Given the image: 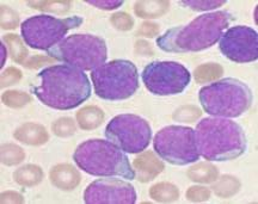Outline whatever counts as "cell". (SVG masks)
Returning <instances> with one entry per match:
<instances>
[{"mask_svg": "<svg viewBox=\"0 0 258 204\" xmlns=\"http://www.w3.org/2000/svg\"><path fill=\"white\" fill-rule=\"evenodd\" d=\"M224 74V68L219 63L200 64L195 70V80L199 84H207L217 80Z\"/></svg>", "mask_w": 258, "mask_h": 204, "instance_id": "24", "label": "cell"}, {"mask_svg": "<svg viewBox=\"0 0 258 204\" xmlns=\"http://www.w3.org/2000/svg\"><path fill=\"white\" fill-rule=\"evenodd\" d=\"M220 51L233 62L246 63L258 59V35L252 28L237 25L222 34Z\"/></svg>", "mask_w": 258, "mask_h": 204, "instance_id": "12", "label": "cell"}, {"mask_svg": "<svg viewBox=\"0 0 258 204\" xmlns=\"http://www.w3.org/2000/svg\"><path fill=\"white\" fill-rule=\"evenodd\" d=\"M83 24V18L74 16L70 18H56L51 16H34L22 23V37L32 49L49 50L63 40L71 29Z\"/></svg>", "mask_w": 258, "mask_h": 204, "instance_id": "8", "label": "cell"}, {"mask_svg": "<svg viewBox=\"0 0 258 204\" xmlns=\"http://www.w3.org/2000/svg\"><path fill=\"white\" fill-rule=\"evenodd\" d=\"M88 4L96 6V8L106 10V11H110V10H115L123 4L122 0H88Z\"/></svg>", "mask_w": 258, "mask_h": 204, "instance_id": "35", "label": "cell"}, {"mask_svg": "<svg viewBox=\"0 0 258 204\" xmlns=\"http://www.w3.org/2000/svg\"><path fill=\"white\" fill-rule=\"evenodd\" d=\"M95 93L105 100L128 99L139 89L138 68L128 60H112L92 71Z\"/></svg>", "mask_w": 258, "mask_h": 204, "instance_id": "6", "label": "cell"}, {"mask_svg": "<svg viewBox=\"0 0 258 204\" xmlns=\"http://www.w3.org/2000/svg\"><path fill=\"white\" fill-rule=\"evenodd\" d=\"M133 167L137 171L138 180L141 183H148V181L153 180L158 174L163 172L165 166L153 152L148 151L135 159L133 161Z\"/></svg>", "mask_w": 258, "mask_h": 204, "instance_id": "14", "label": "cell"}, {"mask_svg": "<svg viewBox=\"0 0 258 204\" xmlns=\"http://www.w3.org/2000/svg\"><path fill=\"white\" fill-rule=\"evenodd\" d=\"M47 55L82 71H93L105 63L108 49L101 37L76 34L47 50Z\"/></svg>", "mask_w": 258, "mask_h": 204, "instance_id": "7", "label": "cell"}, {"mask_svg": "<svg viewBox=\"0 0 258 204\" xmlns=\"http://www.w3.org/2000/svg\"><path fill=\"white\" fill-rule=\"evenodd\" d=\"M3 41L5 42V44H8L10 56L11 59L17 63H23L28 56V49L25 48L23 42H22L21 37L18 35L14 34H8L5 35Z\"/></svg>", "mask_w": 258, "mask_h": 204, "instance_id": "23", "label": "cell"}, {"mask_svg": "<svg viewBox=\"0 0 258 204\" xmlns=\"http://www.w3.org/2000/svg\"><path fill=\"white\" fill-rule=\"evenodd\" d=\"M21 78H22V72L18 70V68L16 67L6 68L2 74V82H0L2 83V85H0V87L4 89V87L14 85V84L18 83L19 80H21Z\"/></svg>", "mask_w": 258, "mask_h": 204, "instance_id": "33", "label": "cell"}, {"mask_svg": "<svg viewBox=\"0 0 258 204\" xmlns=\"http://www.w3.org/2000/svg\"><path fill=\"white\" fill-rule=\"evenodd\" d=\"M54 62V59H51L49 56H42V55H36V56L31 57V59H29L27 62H24V66L27 68H38L41 67L42 64L44 63H53Z\"/></svg>", "mask_w": 258, "mask_h": 204, "instance_id": "36", "label": "cell"}, {"mask_svg": "<svg viewBox=\"0 0 258 204\" xmlns=\"http://www.w3.org/2000/svg\"><path fill=\"white\" fill-rule=\"evenodd\" d=\"M14 136L16 140L30 146L43 145L49 140V135H48L46 128L41 124H36V123H25L21 125L15 131Z\"/></svg>", "mask_w": 258, "mask_h": 204, "instance_id": "16", "label": "cell"}, {"mask_svg": "<svg viewBox=\"0 0 258 204\" xmlns=\"http://www.w3.org/2000/svg\"><path fill=\"white\" fill-rule=\"evenodd\" d=\"M211 197V190L205 186H191L186 191V198L190 202H205Z\"/></svg>", "mask_w": 258, "mask_h": 204, "instance_id": "32", "label": "cell"}, {"mask_svg": "<svg viewBox=\"0 0 258 204\" xmlns=\"http://www.w3.org/2000/svg\"><path fill=\"white\" fill-rule=\"evenodd\" d=\"M14 179L19 185L31 187L41 183L43 179V172L36 165H24L14 173Z\"/></svg>", "mask_w": 258, "mask_h": 204, "instance_id": "20", "label": "cell"}, {"mask_svg": "<svg viewBox=\"0 0 258 204\" xmlns=\"http://www.w3.org/2000/svg\"><path fill=\"white\" fill-rule=\"evenodd\" d=\"M146 89L156 96H172L182 93L190 84L189 71L173 61H154L141 73Z\"/></svg>", "mask_w": 258, "mask_h": 204, "instance_id": "11", "label": "cell"}, {"mask_svg": "<svg viewBox=\"0 0 258 204\" xmlns=\"http://www.w3.org/2000/svg\"><path fill=\"white\" fill-rule=\"evenodd\" d=\"M170 3L159 0V2H137L134 5L135 15L145 19L159 18L169 11Z\"/></svg>", "mask_w": 258, "mask_h": 204, "instance_id": "17", "label": "cell"}, {"mask_svg": "<svg viewBox=\"0 0 258 204\" xmlns=\"http://www.w3.org/2000/svg\"><path fill=\"white\" fill-rule=\"evenodd\" d=\"M24 198L21 193L15 191H8L2 193V203H23Z\"/></svg>", "mask_w": 258, "mask_h": 204, "instance_id": "37", "label": "cell"}, {"mask_svg": "<svg viewBox=\"0 0 258 204\" xmlns=\"http://www.w3.org/2000/svg\"><path fill=\"white\" fill-rule=\"evenodd\" d=\"M24 158V151L19 146L14 144H5L2 146V163L6 166L21 164Z\"/></svg>", "mask_w": 258, "mask_h": 204, "instance_id": "25", "label": "cell"}, {"mask_svg": "<svg viewBox=\"0 0 258 204\" xmlns=\"http://www.w3.org/2000/svg\"><path fill=\"white\" fill-rule=\"evenodd\" d=\"M215 195L221 197V198H230L234 196L240 189V181L235 177L225 174L220 179L215 180V183L212 186Z\"/></svg>", "mask_w": 258, "mask_h": 204, "instance_id": "22", "label": "cell"}, {"mask_svg": "<svg viewBox=\"0 0 258 204\" xmlns=\"http://www.w3.org/2000/svg\"><path fill=\"white\" fill-rule=\"evenodd\" d=\"M35 96L44 105L56 110H71L91 96L88 76L71 64H56L37 74Z\"/></svg>", "mask_w": 258, "mask_h": 204, "instance_id": "1", "label": "cell"}, {"mask_svg": "<svg viewBox=\"0 0 258 204\" xmlns=\"http://www.w3.org/2000/svg\"><path fill=\"white\" fill-rule=\"evenodd\" d=\"M199 154L209 161H227L246 151V136L238 123L224 117H207L195 130Z\"/></svg>", "mask_w": 258, "mask_h": 204, "instance_id": "3", "label": "cell"}, {"mask_svg": "<svg viewBox=\"0 0 258 204\" xmlns=\"http://www.w3.org/2000/svg\"><path fill=\"white\" fill-rule=\"evenodd\" d=\"M2 51H3V60H2V66L4 64V61L6 60V50L4 49V45L2 47Z\"/></svg>", "mask_w": 258, "mask_h": 204, "instance_id": "39", "label": "cell"}, {"mask_svg": "<svg viewBox=\"0 0 258 204\" xmlns=\"http://www.w3.org/2000/svg\"><path fill=\"white\" fill-rule=\"evenodd\" d=\"M51 129H53L54 134L60 136V138H67V136L73 135L76 132L77 127L72 118L62 117L54 122Z\"/></svg>", "mask_w": 258, "mask_h": 204, "instance_id": "28", "label": "cell"}, {"mask_svg": "<svg viewBox=\"0 0 258 204\" xmlns=\"http://www.w3.org/2000/svg\"><path fill=\"white\" fill-rule=\"evenodd\" d=\"M180 4L188 6L191 10L195 11H207V10H213L220 8V6L225 5V0H196V2H180Z\"/></svg>", "mask_w": 258, "mask_h": 204, "instance_id": "30", "label": "cell"}, {"mask_svg": "<svg viewBox=\"0 0 258 204\" xmlns=\"http://www.w3.org/2000/svg\"><path fill=\"white\" fill-rule=\"evenodd\" d=\"M29 6L32 9L40 10V11L46 12H54V14H66L67 11L72 6L71 2H59V0H54V2H29Z\"/></svg>", "mask_w": 258, "mask_h": 204, "instance_id": "26", "label": "cell"}, {"mask_svg": "<svg viewBox=\"0 0 258 204\" xmlns=\"http://www.w3.org/2000/svg\"><path fill=\"white\" fill-rule=\"evenodd\" d=\"M105 136L121 151L138 154L146 150L152 130L146 119L137 115H118L108 123Z\"/></svg>", "mask_w": 258, "mask_h": 204, "instance_id": "10", "label": "cell"}, {"mask_svg": "<svg viewBox=\"0 0 258 204\" xmlns=\"http://www.w3.org/2000/svg\"><path fill=\"white\" fill-rule=\"evenodd\" d=\"M199 98L203 110L209 115L235 118L249 110L252 103V92L240 80L226 78L202 87Z\"/></svg>", "mask_w": 258, "mask_h": 204, "instance_id": "5", "label": "cell"}, {"mask_svg": "<svg viewBox=\"0 0 258 204\" xmlns=\"http://www.w3.org/2000/svg\"><path fill=\"white\" fill-rule=\"evenodd\" d=\"M137 50L139 51V53H141L144 55L148 54V51L152 54V49H151L150 44L146 43V42H144V41H139L138 42V43H137Z\"/></svg>", "mask_w": 258, "mask_h": 204, "instance_id": "38", "label": "cell"}, {"mask_svg": "<svg viewBox=\"0 0 258 204\" xmlns=\"http://www.w3.org/2000/svg\"><path fill=\"white\" fill-rule=\"evenodd\" d=\"M50 181L57 189L71 191L76 189L80 183V173L70 164H60L51 168L49 173Z\"/></svg>", "mask_w": 258, "mask_h": 204, "instance_id": "15", "label": "cell"}, {"mask_svg": "<svg viewBox=\"0 0 258 204\" xmlns=\"http://www.w3.org/2000/svg\"><path fill=\"white\" fill-rule=\"evenodd\" d=\"M151 198L160 203H171L179 198L178 187L171 183H158L150 189Z\"/></svg>", "mask_w": 258, "mask_h": 204, "instance_id": "21", "label": "cell"}, {"mask_svg": "<svg viewBox=\"0 0 258 204\" xmlns=\"http://www.w3.org/2000/svg\"><path fill=\"white\" fill-rule=\"evenodd\" d=\"M235 17L228 11L206 14L194 19L188 25L172 28L158 37L157 44L167 53L201 51L211 48L224 34Z\"/></svg>", "mask_w": 258, "mask_h": 204, "instance_id": "2", "label": "cell"}, {"mask_svg": "<svg viewBox=\"0 0 258 204\" xmlns=\"http://www.w3.org/2000/svg\"><path fill=\"white\" fill-rule=\"evenodd\" d=\"M73 160L84 172L97 177L134 179L135 172L127 155L110 141L88 140L77 147Z\"/></svg>", "mask_w": 258, "mask_h": 204, "instance_id": "4", "label": "cell"}, {"mask_svg": "<svg viewBox=\"0 0 258 204\" xmlns=\"http://www.w3.org/2000/svg\"><path fill=\"white\" fill-rule=\"evenodd\" d=\"M110 22L116 29L121 31L131 30L134 25V19L132 18L131 15L125 14V12H116L111 16Z\"/></svg>", "mask_w": 258, "mask_h": 204, "instance_id": "31", "label": "cell"}, {"mask_svg": "<svg viewBox=\"0 0 258 204\" xmlns=\"http://www.w3.org/2000/svg\"><path fill=\"white\" fill-rule=\"evenodd\" d=\"M154 151L158 155L172 165H188L199 160L195 131L190 127L169 125L157 132L153 140Z\"/></svg>", "mask_w": 258, "mask_h": 204, "instance_id": "9", "label": "cell"}, {"mask_svg": "<svg viewBox=\"0 0 258 204\" xmlns=\"http://www.w3.org/2000/svg\"><path fill=\"white\" fill-rule=\"evenodd\" d=\"M84 200L88 204H134L137 192L128 181L109 177L90 184L84 192Z\"/></svg>", "mask_w": 258, "mask_h": 204, "instance_id": "13", "label": "cell"}, {"mask_svg": "<svg viewBox=\"0 0 258 204\" xmlns=\"http://www.w3.org/2000/svg\"><path fill=\"white\" fill-rule=\"evenodd\" d=\"M188 177L190 180L196 183L208 184L214 183L219 177V170L211 163H199L194 165L188 170Z\"/></svg>", "mask_w": 258, "mask_h": 204, "instance_id": "19", "label": "cell"}, {"mask_svg": "<svg viewBox=\"0 0 258 204\" xmlns=\"http://www.w3.org/2000/svg\"><path fill=\"white\" fill-rule=\"evenodd\" d=\"M3 103L10 108H22L31 102V97L21 91H6L2 97Z\"/></svg>", "mask_w": 258, "mask_h": 204, "instance_id": "27", "label": "cell"}, {"mask_svg": "<svg viewBox=\"0 0 258 204\" xmlns=\"http://www.w3.org/2000/svg\"><path fill=\"white\" fill-rule=\"evenodd\" d=\"M104 121V112L97 106H85L77 112V122L84 130H92L98 128Z\"/></svg>", "mask_w": 258, "mask_h": 204, "instance_id": "18", "label": "cell"}, {"mask_svg": "<svg viewBox=\"0 0 258 204\" xmlns=\"http://www.w3.org/2000/svg\"><path fill=\"white\" fill-rule=\"evenodd\" d=\"M159 25L152 22H144L141 24V27L137 31L138 36H144V37H150L152 38L154 36H158L159 34Z\"/></svg>", "mask_w": 258, "mask_h": 204, "instance_id": "34", "label": "cell"}, {"mask_svg": "<svg viewBox=\"0 0 258 204\" xmlns=\"http://www.w3.org/2000/svg\"><path fill=\"white\" fill-rule=\"evenodd\" d=\"M19 24V16L16 11L9 6L2 5V29L11 30L16 29Z\"/></svg>", "mask_w": 258, "mask_h": 204, "instance_id": "29", "label": "cell"}]
</instances>
